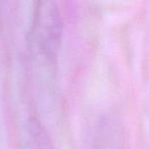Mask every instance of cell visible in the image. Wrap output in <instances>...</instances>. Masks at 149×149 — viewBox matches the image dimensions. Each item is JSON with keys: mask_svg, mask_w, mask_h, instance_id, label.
Wrapping results in <instances>:
<instances>
[{"mask_svg": "<svg viewBox=\"0 0 149 149\" xmlns=\"http://www.w3.org/2000/svg\"><path fill=\"white\" fill-rule=\"evenodd\" d=\"M94 149H128L120 124L109 118L102 120L96 132Z\"/></svg>", "mask_w": 149, "mask_h": 149, "instance_id": "cell-2", "label": "cell"}, {"mask_svg": "<svg viewBox=\"0 0 149 149\" xmlns=\"http://www.w3.org/2000/svg\"><path fill=\"white\" fill-rule=\"evenodd\" d=\"M62 37V17L53 1L38 2L33 13L30 45L38 63L52 68L56 63Z\"/></svg>", "mask_w": 149, "mask_h": 149, "instance_id": "cell-1", "label": "cell"}]
</instances>
